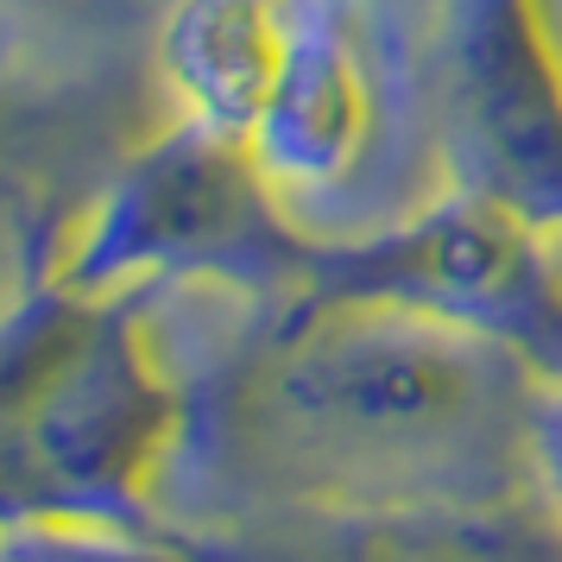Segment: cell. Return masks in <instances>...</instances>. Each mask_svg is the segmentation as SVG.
Listing matches in <instances>:
<instances>
[{
	"instance_id": "1",
	"label": "cell",
	"mask_w": 562,
	"mask_h": 562,
	"mask_svg": "<svg viewBox=\"0 0 562 562\" xmlns=\"http://www.w3.org/2000/svg\"><path fill=\"white\" fill-rule=\"evenodd\" d=\"M543 398L499 341L411 310H247L240 341L190 380L165 518L531 493Z\"/></svg>"
},
{
	"instance_id": "2",
	"label": "cell",
	"mask_w": 562,
	"mask_h": 562,
	"mask_svg": "<svg viewBox=\"0 0 562 562\" xmlns=\"http://www.w3.org/2000/svg\"><path fill=\"white\" fill-rule=\"evenodd\" d=\"M183 424L190 373L158 360L146 291L38 279L0 316V537L158 525Z\"/></svg>"
},
{
	"instance_id": "3",
	"label": "cell",
	"mask_w": 562,
	"mask_h": 562,
	"mask_svg": "<svg viewBox=\"0 0 562 562\" xmlns=\"http://www.w3.org/2000/svg\"><path fill=\"white\" fill-rule=\"evenodd\" d=\"M323 234L266 178L247 133L178 114L64 222L45 279L82 297L209 284L247 310L297 304Z\"/></svg>"
},
{
	"instance_id": "4",
	"label": "cell",
	"mask_w": 562,
	"mask_h": 562,
	"mask_svg": "<svg viewBox=\"0 0 562 562\" xmlns=\"http://www.w3.org/2000/svg\"><path fill=\"white\" fill-rule=\"evenodd\" d=\"M297 304H385L499 341L562 385V234L512 209L442 190L367 234H323Z\"/></svg>"
},
{
	"instance_id": "5",
	"label": "cell",
	"mask_w": 562,
	"mask_h": 562,
	"mask_svg": "<svg viewBox=\"0 0 562 562\" xmlns=\"http://www.w3.org/2000/svg\"><path fill=\"white\" fill-rule=\"evenodd\" d=\"M449 183L562 234V20L557 0H449L430 45Z\"/></svg>"
},
{
	"instance_id": "6",
	"label": "cell",
	"mask_w": 562,
	"mask_h": 562,
	"mask_svg": "<svg viewBox=\"0 0 562 562\" xmlns=\"http://www.w3.org/2000/svg\"><path fill=\"white\" fill-rule=\"evenodd\" d=\"M196 562H562V512L531 493L411 506H254L158 518Z\"/></svg>"
},
{
	"instance_id": "7",
	"label": "cell",
	"mask_w": 562,
	"mask_h": 562,
	"mask_svg": "<svg viewBox=\"0 0 562 562\" xmlns=\"http://www.w3.org/2000/svg\"><path fill=\"white\" fill-rule=\"evenodd\" d=\"M284 64L247 146L284 196L348 183L373 158L385 127V89L373 45L348 0H284Z\"/></svg>"
},
{
	"instance_id": "8",
	"label": "cell",
	"mask_w": 562,
	"mask_h": 562,
	"mask_svg": "<svg viewBox=\"0 0 562 562\" xmlns=\"http://www.w3.org/2000/svg\"><path fill=\"white\" fill-rule=\"evenodd\" d=\"M284 0H178L158 26V70L190 121L254 133L284 64Z\"/></svg>"
},
{
	"instance_id": "9",
	"label": "cell",
	"mask_w": 562,
	"mask_h": 562,
	"mask_svg": "<svg viewBox=\"0 0 562 562\" xmlns=\"http://www.w3.org/2000/svg\"><path fill=\"white\" fill-rule=\"evenodd\" d=\"M0 543L13 562H196L165 525H38Z\"/></svg>"
},
{
	"instance_id": "10",
	"label": "cell",
	"mask_w": 562,
	"mask_h": 562,
	"mask_svg": "<svg viewBox=\"0 0 562 562\" xmlns=\"http://www.w3.org/2000/svg\"><path fill=\"white\" fill-rule=\"evenodd\" d=\"M52 240H57V228H45V222H32V215H26L20 178H13V165L0 158V316H7L32 284L45 279Z\"/></svg>"
},
{
	"instance_id": "11",
	"label": "cell",
	"mask_w": 562,
	"mask_h": 562,
	"mask_svg": "<svg viewBox=\"0 0 562 562\" xmlns=\"http://www.w3.org/2000/svg\"><path fill=\"white\" fill-rule=\"evenodd\" d=\"M537 486L562 512V385L543 398V417H537Z\"/></svg>"
},
{
	"instance_id": "12",
	"label": "cell",
	"mask_w": 562,
	"mask_h": 562,
	"mask_svg": "<svg viewBox=\"0 0 562 562\" xmlns=\"http://www.w3.org/2000/svg\"><path fill=\"white\" fill-rule=\"evenodd\" d=\"M20 7H45V0H20Z\"/></svg>"
},
{
	"instance_id": "13",
	"label": "cell",
	"mask_w": 562,
	"mask_h": 562,
	"mask_svg": "<svg viewBox=\"0 0 562 562\" xmlns=\"http://www.w3.org/2000/svg\"><path fill=\"white\" fill-rule=\"evenodd\" d=\"M0 562H13V557H7V543H0Z\"/></svg>"
},
{
	"instance_id": "14",
	"label": "cell",
	"mask_w": 562,
	"mask_h": 562,
	"mask_svg": "<svg viewBox=\"0 0 562 562\" xmlns=\"http://www.w3.org/2000/svg\"><path fill=\"white\" fill-rule=\"evenodd\" d=\"M557 20H562V0H557Z\"/></svg>"
}]
</instances>
